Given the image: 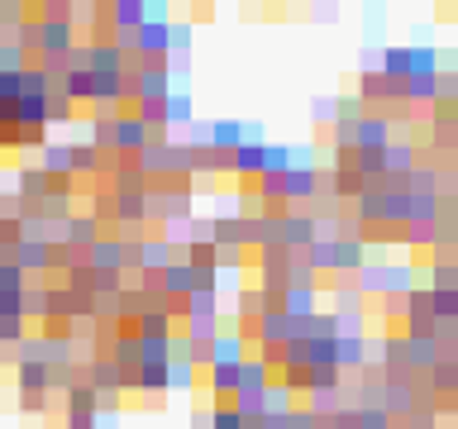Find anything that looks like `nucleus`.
Returning a JSON list of instances; mask_svg holds the SVG:
<instances>
[{
	"mask_svg": "<svg viewBox=\"0 0 458 429\" xmlns=\"http://www.w3.org/2000/svg\"><path fill=\"white\" fill-rule=\"evenodd\" d=\"M38 172L44 177H72V158H67V144H38Z\"/></svg>",
	"mask_w": 458,
	"mask_h": 429,
	"instance_id": "14",
	"label": "nucleus"
},
{
	"mask_svg": "<svg viewBox=\"0 0 458 429\" xmlns=\"http://www.w3.org/2000/svg\"><path fill=\"white\" fill-rule=\"evenodd\" d=\"M291 400H296V396H291L282 382H268V392H262V415H291V410H296Z\"/></svg>",
	"mask_w": 458,
	"mask_h": 429,
	"instance_id": "28",
	"label": "nucleus"
},
{
	"mask_svg": "<svg viewBox=\"0 0 458 429\" xmlns=\"http://www.w3.org/2000/svg\"><path fill=\"white\" fill-rule=\"evenodd\" d=\"M411 77H415V81L439 77V53H435V48H411ZM411 77H406V81H411Z\"/></svg>",
	"mask_w": 458,
	"mask_h": 429,
	"instance_id": "27",
	"label": "nucleus"
},
{
	"mask_svg": "<svg viewBox=\"0 0 458 429\" xmlns=\"http://www.w3.org/2000/svg\"><path fill=\"white\" fill-rule=\"evenodd\" d=\"M311 243H315L311 210H287V215L272 219V248H282V253H305Z\"/></svg>",
	"mask_w": 458,
	"mask_h": 429,
	"instance_id": "1",
	"label": "nucleus"
},
{
	"mask_svg": "<svg viewBox=\"0 0 458 429\" xmlns=\"http://www.w3.org/2000/svg\"><path fill=\"white\" fill-rule=\"evenodd\" d=\"M311 120H335V101H329V95H321V101H311Z\"/></svg>",
	"mask_w": 458,
	"mask_h": 429,
	"instance_id": "34",
	"label": "nucleus"
},
{
	"mask_svg": "<svg viewBox=\"0 0 458 429\" xmlns=\"http://www.w3.org/2000/svg\"><path fill=\"white\" fill-rule=\"evenodd\" d=\"M44 115H48V124H67L77 115V105L62 95V87H48V95H44Z\"/></svg>",
	"mask_w": 458,
	"mask_h": 429,
	"instance_id": "26",
	"label": "nucleus"
},
{
	"mask_svg": "<svg viewBox=\"0 0 458 429\" xmlns=\"http://www.w3.org/2000/svg\"><path fill=\"white\" fill-rule=\"evenodd\" d=\"M20 396H48V367L44 363H15Z\"/></svg>",
	"mask_w": 458,
	"mask_h": 429,
	"instance_id": "18",
	"label": "nucleus"
},
{
	"mask_svg": "<svg viewBox=\"0 0 458 429\" xmlns=\"http://www.w3.org/2000/svg\"><path fill=\"white\" fill-rule=\"evenodd\" d=\"M225 172L258 177V172H262V144H239V148H234V153L225 158Z\"/></svg>",
	"mask_w": 458,
	"mask_h": 429,
	"instance_id": "17",
	"label": "nucleus"
},
{
	"mask_svg": "<svg viewBox=\"0 0 458 429\" xmlns=\"http://www.w3.org/2000/svg\"><path fill=\"white\" fill-rule=\"evenodd\" d=\"M205 144H211L215 153L229 158L239 144H248V129H244L239 120H215V124H205Z\"/></svg>",
	"mask_w": 458,
	"mask_h": 429,
	"instance_id": "11",
	"label": "nucleus"
},
{
	"mask_svg": "<svg viewBox=\"0 0 458 429\" xmlns=\"http://www.w3.org/2000/svg\"><path fill=\"white\" fill-rule=\"evenodd\" d=\"M363 262H368V243L363 239H329V272L358 276Z\"/></svg>",
	"mask_w": 458,
	"mask_h": 429,
	"instance_id": "5",
	"label": "nucleus"
},
{
	"mask_svg": "<svg viewBox=\"0 0 458 429\" xmlns=\"http://www.w3.org/2000/svg\"><path fill=\"white\" fill-rule=\"evenodd\" d=\"M20 410L24 415H44L48 410V396H20Z\"/></svg>",
	"mask_w": 458,
	"mask_h": 429,
	"instance_id": "35",
	"label": "nucleus"
},
{
	"mask_svg": "<svg viewBox=\"0 0 458 429\" xmlns=\"http://www.w3.org/2000/svg\"><path fill=\"white\" fill-rule=\"evenodd\" d=\"M392 144V120L387 115H363L354 124V153H382Z\"/></svg>",
	"mask_w": 458,
	"mask_h": 429,
	"instance_id": "3",
	"label": "nucleus"
},
{
	"mask_svg": "<svg viewBox=\"0 0 458 429\" xmlns=\"http://www.w3.org/2000/svg\"><path fill=\"white\" fill-rule=\"evenodd\" d=\"M335 320H363V292L358 286H335Z\"/></svg>",
	"mask_w": 458,
	"mask_h": 429,
	"instance_id": "23",
	"label": "nucleus"
},
{
	"mask_svg": "<svg viewBox=\"0 0 458 429\" xmlns=\"http://www.w3.org/2000/svg\"><path fill=\"white\" fill-rule=\"evenodd\" d=\"M244 353H248V339L244 334H220L205 343V367H239L244 363Z\"/></svg>",
	"mask_w": 458,
	"mask_h": 429,
	"instance_id": "4",
	"label": "nucleus"
},
{
	"mask_svg": "<svg viewBox=\"0 0 458 429\" xmlns=\"http://www.w3.org/2000/svg\"><path fill=\"white\" fill-rule=\"evenodd\" d=\"M0 262H5V253H0Z\"/></svg>",
	"mask_w": 458,
	"mask_h": 429,
	"instance_id": "36",
	"label": "nucleus"
},
{
	"mask_svg": "<svg viewBox=\"0 0 458 429\" xmlns=\"http://www.w3.org/2000/svg\"><path fill=\"white\" fill-rule=\"evenodd\" d=\"M287 168H291V144H262V172H287Z\"/></svg>",
	"mask_w": 458,
	"mask_h": 429,
	"instance_id": "30",
	"label": "nucleus"
},
{
	"mask_svg": "<svg viewBox=\"0 0 458 429\" xmlns=\"http://www.w3.org/2000/svg\"><path fill=\"white\" fill-rule=\"evenodd\" d=\"M196 386V367L191 363H168V392H191Z\"/></svg>",
	"mask_w": 458,
	"mask_h": 429,
	"instance_id": "31",
	"label": "nucleus"
},
{
	"mask_svg": "<svg viewBox=\"0 0 458 429\" xmlns=\"http://www.w3.org/2000/svg\"><path fill=\"white\" fill-rule=\"evenodd\" d=\"M0 292H24V272L15 268V262H0Z\"/></svg>",
	"mask_w": 458,
	"mask_h": 429,
	"instance_id": "33",
	"label": "nucleus"
},
{
	"mask_svg": "<svg viewBox=\"0 0 458 429\" xmlns=\"http://www.w3.org/2000/svg\"><path fill=\"white\" fill-rule=\"evenodd\" d=\"M24 339H29V329H24V320H20V315H5V320H0V353L20 349Z\"/></svg>",
	"mask_w": 458,
	"mask_h": 429,
	"instance_id": "29",
	"label": "nucleus"
},
{
	"mask_svg": "<svg viewBox=\"0 0 458 429\" xmlns=\"http://www.w3.org/2000/svg\"><path fill=\"white\" fill-rule=\"evenodd\" d=\"M191 34H196V24L168 20V58H191Z\"/></svg>",
	"mask_w": 458,
	"mask_h": 429,
	"instance_id": "24",
	"label": "nucleus"
},
{
	"mask_svg": "<svg viewBox=\"0 0 458 429\" xmlns=\"http://www.w3.org/2000/svg\"><path fill=\"white\" fill-rule=\"evenodd\" d=\"M182 320H220V296L215 292H191L182 301Z\"/></svg>",
	"mask_w": 458,
	"mask_h": 429,
	"instance_id": "19",
	"label": "nucleus"
},
{
	"mask_svg": "<svg viewBox=\"0 0 458 429\" xmlns=\"http://www.w3.org/2000/svg\"><path fill=\"white\" fill-rule=\"evenodd\" d=\"M196 120V101H191V91H172L168 95V105H162V124H191Z\"/></svg>",
	"mask_w": 458,
	"mask_h": 429,
	"instance_id": "20",
	"label": "nucleus"
},
{
	"mask_svg": "<svg viewBox=\"0 0 458 429\" xmlns=\"http://www.w3.org/2000/svg\"><path fill=\"white\" fill-rule=\"evenodd\" d=\"M378 72H382V81H392V87H406V77H411V48H401V44L387 48Z\"/></svg>",
	"mask_w": 458,
	"mask_h": 429,
	"instance_id": "16",
	"label": "nucleus"
},
{
	"mask_svg": "<svg viewBox=\"0 0 458 429\" xmlns=\"http://www.w3.org/2000/svg\"><path fill=\"white\" fill-rule=\"evenodd\" d=\"M158 292L168 296V301H177V306H182V301H187L191 292H196V272H191L182 258H177V262H168V268L158 272Z\"/></svg>",
	"mask_w": 458,
	"mask_h": 429,
	"instance_id": "6",
	"label": "nucleus"
},
{
	"mask_svg": "<svg viewBox=\"0 0 458 429\" xmlns=\"http://www.w3.org/2000/svg\"><path fill=\"white\" fill-rule=\"evenodd\" d=\"M10 262L24 272V282H29V276H48V243L24 239L20 248H10Z\"/></svg>",
	"mask_w": 458,
	"mask_h": 429,
	"instance_id": "10",
	"label": "nucleus"
},
{
	"mask_svg": "<svg viewBox=\"0 0 458 429\" xmlns=\"http://www.w3.org/2000/svg\"><path fill=\"white\" fill-rule=\"evenodd\" d=\"M435 425H439V415H435V406H425V400L406 415V429H435Z\"/></svg>",
	"mask_w": 458,
	"mask_h": 429,
	"instance_id": "32",
	"label": "nucleus"
},
{
	"mask_svg": "<svg viewBox=\"0 0 458 429\" xmlns=\"http://www.w3.org/2000/svg\"><path fill=\"white\" fill-rule=\"evenodd\" d=\"M105 15H110V34H134L148 20V0H110Z\"/></svg>",
	"mask_w": 458,
	"mask_h": 429,
	"instance_id": "9",
	"label": "nucleus"
},
{
	"mask_svg": "<svg viewBox=\"0 0 458 429\" xmlns=\"http://www.w3.org/2000/svg\"><path fill=\"white\" fill-rule=\"evenodd\" d=\"M172 310L168 306H153V310H144V315H138V320H134V334L138 339H172Z\"/></svg>",
	"mask_w": 458,
	"mask_h": 429,
	"instance_id": "13",
	"label": "nucleus"
},
{
	"mask_svg": "<svg viewBox=\"0 0 458 429\" xmlns=\"http://www.w3.org/2000/svg\"><path fill=\"white\" fill-rule=\"evenodd\" d=\"M134 392H144V396H168V363H138Z\"/></svg>",
	"mask_w": 458,
	"mask_h": 429,
	"instance_id": "15",
	"label": "nucleus"
},
{
	"mask_svg": "<svg viewBox=\"0 0 458 429\" xmlns=\"http://www.w3.org/2000/svg\"><path fill=\"white\" fill-rule=\"evenodd\" d=\"M96 239H101V219H96L91 210H72V219L62 225V243L77 248V253H87Z\"/></svg>",
	"mask_w": 458,
	"mask_h": 429,
	"instance_id": "7",
	"label": "nucleus"
},
{
	"mask_svg": "<svg viewBox=\"0 0 458 429\" xmlns=\"http://www.w3.org/2000/svg\"><path fill=\"white\" fill-rule=\"evenodd\" d=\"M67 158H72V177H91V172H101V153H96L87 138L67 144Z\"/></svg>",
	"mask_w": 458,
	"mask_h": 429,
	"instance_id": "21",
	"label": "nucleus"
},
{
	"mask_svg": "<svg viewBox=\"0 0 458 429\" xmlns=\"http://www.w3.org/2000/svg\"><path fill=\"white\" fill-rule=\"evenodd\" d=\"M315 306H321L315 286H287V292H282V315H287V320H311Z\"/></svg>",
	"mask_w": 458,
	"mask_h": 429,
	"instance_id": "12",
	"label": "nucleus"
},
{
	"mask_svg": "<svg viewBox=\"0 0 458 429\" xmlns=\"http://www.w3.org/2000/svg\"><path fill=\"white\" fill-rule=\"evenodd\" d=\"M87 268L91 272H115V276H124V239H96L91 248H87Z\"/></svg>",
	"mask_w": 458,
	"mask_h": 429,
	"instance_id": "8",
	"label": "nucleus"
},
{
	"mask_svg": "<svg viewBox=\"0 0 458 429\" xmlns=\"http://www.w3.org/2000/svg\"><path fill=\"white\" fill-rule=\"evenodd\" d=\"M248 268V248L239 243H215V272L225 276V272H244Z\"/></svg>",
	"mask_w": 458,
	"mask_h": 429,
	"instance_id": "25",
	"label": "nucleus"
},
{
	"mask_svg": "<svg viewBox=\"0 0 458 429\" xmlns=\"http://www.w3.org/2000/svg\"><path fill=\"white\" fill-rule=\"evenodd\" d=\"M429 292H458V272H454V253H435L429 262Z\"/></svg>",
	"mask_w": 458,
	"mask_h": 429,
	"instance_id": "22",
	"label": "nucleus"
},
{
	"mask_svg": "<svg viewBox=\"0 0 458 429\" xmlns=\"http://www.w3.org/2000/svg\"><path fill=\"white\" fill-rule=\"evenodd\" d=\"M168 262H177V243L172 239H144V243H134V272L138 276H158Z\"/></svg>",
	"mask_w": 458,
	"mask_h": 429,
	"instance_id": "2",
	"label": "nucleus"
}]
</instances>
